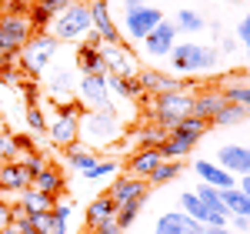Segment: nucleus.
Returning a JSON list of instances; mask_svg holds the SVG:
<instances>
[{"mask_svg":"<svg viewBox=\"0 0 250 234\" xmlns=\"http://www.w3.org/2000/svg\"><path fill=\"white\" fill-rule=\"evenodd\" d=\"M30 187H34V191H43V194L54 197L60 187H63V174H60L57 167H43V171H40V174L30 181Z\"/></svg>","mask_w":250,"mask_h":234,"instance_id":"nucleus-29","label":"nucleus"},{"mask_svg":"<svg viewBox=\"0 0 250 234\" xmlns=\"http://www.w3.org/2000/svg\"><path fill=\"white\" fill-rule=\"evenodd\" d=\"M247 117H250L247 107H240V104H224V107L210 117V124H217V127H233V124H244Z\"/></svg>","mask_w":250,"mask_h":234,"instance_id":"nucleus-31","label":"nucleus"},{"mask_svg":"<svg viewBox=\"0 0 250 234\" xmlns=\"http://www.w3.org/2000/svg\"><path fill=\"white\" fill-rule=\"evenodd\" d=\"M80 131L87 134V144L100 147V144H114L124 131V124H120V114L114 107H100V111H87L80 117Z\"/></svg>","mask_w":250,"mask_h":234,"instance_id":"nucleus-3","label":"nucleus"},{"mask_svg":"<svg viewBox=\"0 0 250 234\" xmlns=\"http://www.w3.org/2000/svg\"><path fill=\"white\" fill-rule=\"evenodd\" d=\"M97 161H100V157L94 154V151H90V147H83V144H70V147H67V164H70V167H74V171H77V174H87V171H90V167H94Z\"/></svg>","mask_w":250,"mask_h":234,"instance_id":"nucleus-26","label":"nucleus"},{"mask_svg":"<svg viewBox=\"0 0 250 234\" xmlns=\"http://www.w3.org/2000/svg\"><path fill=\"white\" fill-rule=\"evenodd\" d=\"M237 191H244V194L250 197V174H244V177H237Z\"/></svg>","mask_w":250,"mask_h":234,"instance_id":"nucleus-48","label":"nucleus"},{"mask_svg":"<svg viewBox=\"0 0 250 234\" xmlns=\"http://www.w3.org/2000/svg\"><path fill=\"white\" fill-rule=\"evenodd\" d=\"M80 117H83V111L77 104H63L54 114V120H47V134L57 147H70L80 140Z\"/></svg>","mask_w":250,"mask_h":234,"instance_id":"nucleus-7","label":"nucleus"},{"mask_svg":"<svg viewBox=\"0 0 250 234\" xmlns=\"http://www.w3.org/2000/svg\"><path fill=\"white\" fill-rule=\"evenodd\" d=\"M180 211H184V214H190L193 221H200L204 228H207V224H213L210 211H207V208L200 204V197L193 194V191H184V194H180Z\"/></svg>","mask_w":250,"mask_h":234,"instance_id":"nucleus-30","label":"nucleus"},{"mask_svg":"<svg viewBox=\"0 0 250 234\" xmlns=\"http://www.w3.org/2000/svg\"><path fill=\"white\" fill-rule=\"evenodd\" d=\"M230 221L237 231H250V217H230Z\"/></svg>","mask_w":250,"mask_h":234,"instance_id":"nucleus-49","label":"nucleus"},{"mask_svg":"<svg viewBox=\"0 0 250 234\" xmlns=\"http://www.w3.org/2000/svg\"><path fill=\"white\" fill-rule=\"evenodd\" d=\"M80 3H94V0H80Z\"/></svg>","mask_w":250,"mask_h":234,"instance_id":"nucleus-52","label":"nucleus"},{"mask_svg":"<svg viewBox=\"0 0 250 234\" xmlns=\"http://www.w3.org/2000/svg\"><path fill=\"white\" fill-rule=\"evenodd\" d=\"M193 107V94L190 91H170V94H157L154 97V120L164 134H170L180 124V117H187Z\"/></svg>","mask_w":250,"mask_h":234,"instance_id":"nucleus-4","label":"nucleus"},{"mask_svg":"<svg viewBox=\"0 0 250 234\" xmlns=\"http://www.w3.org/2000/svg\"><path fill=\"white\" fill-rule=\"evenodd\" d=\"M220 50L224 54H237V37H224L220 40Z\"/></svg>","mask_w":250,"mask_h":234,"instance_id":"nucleus-47","label":"nucleus"},{"mask_svg":"<svg viewBox=\"0 0 250 234\" xmlns=\"http://www.w3.org/2000/svg\"><path fill=\"white\" fill-rule=\"evenodd\" d=\"M54 224H50V234H67V224H70V204H57L54 211Z\"/></svg>","mask_w":250,"mask_h":234,"instance_id":"nucleus-36","label":"nucleus"},{"mask_svg":"<svg viewBox=\"0 0 250 234\" xmlns=\"http://www.w3.org/2000/svg\"><path fill=\"white\" fill-rule=\"evenodd\" d=\"M107 87H110V94H117L124 100L144 97V87L137 84V77H114V74H107Z\"/></svg>","mask_w":250,"mask_h":234,"instance_id":"nucleus-27","label":"nucleus"},{"mask_svg":"<svg viewBox=\"0 0 250 234\" xmlns=\"http://www.w3.org/2000/svg\"><path fill=\"white\" fill-rule=\"evenodd\" d=\"M34 3H43V0H34Z\"/></svg>","mask_w":250,"mask_h":234,"instance_id":"nucleus-53","label":"nucleus"},{"mask_svg":"<svg viewBox=\"0 0 250 234\" xmlns=\"http://www.w3.org/2000/svg\"><path fill=\"white\" fill-rule=\"evenodd\" d=\"M204 234H230L227 228H204Z\"/></svg>","mask_w":250,"mask_h":234,"instance_id":"nucleus-51","label":"nucleus"},{"mask_svg":"<svg viewBox=\"0 0 250 234\" xmlns=\"http://www.w3.org/2000/svg\"><path fill=\"white\" fill-rule=\"evenodd\" d=\"M227 100L220 97V91H197L193 94V107H190V114H197V117H204V120H210L220 107H224Z\"/></svg>","mask_w":250,"mask_h":234,"instance_id":"nucleus-23","label":"nucleus"},{"mask_svg":"<svg viewBox=\"0 0 250 234\" xmlns=\"http://www.w3.org/2000/svg\"><path fill=\"white\" fill-rule=\"evenodd\" d=\"M217 164L233 177L250 174V147H244V144H227V147L217 151Z\"/></svg>","mask_w":250,"mask_h":234,"instance_id":"nucleus-15","label":"nucleus"},{"mask_svg":"<svg viewBox=\"0 0 250 234\" xmlns=\"http://www.w3.org/2000/svg\"><path fill=\"white\" fill-rule=\"evenodd\" d=\"M20 211H23V214H43V211H54V197L43 194V191L27 187V191L20 194Z\"/></svg>","mask_w":250,"mask_h":234,"instance_id":"nucleus-25","label":"nucleus"},{"mask_svg":"<svg viewBox=\"0 0 250 234\" xmlns=\"http://www.w3.org/2000/svg\"><path fill=\"white\" fill-rule=\"evenodd\" d=\"M137 84L150 94H170V91H187V80L173 77V74H160V70H140Z\"/></svg>","mask_w":250,"mask_h":234,"instance_id":"nucleus-17","label":"nucleus"},{"mask_svg":"<svg viewBox=\"0 0 250 234\" xmlns=\"http://www.w3.org/2000/svg\"><path fill=\"white\" fill-rule=\"evenodd\" d=\"M173 27H177V34H200L207 23H204V17L197 14V10H190V7H184L177 17H173Z\"/></svg>","mask_w":250,"mask_h":234,"instance_id":"nucleus-32","label":"nucleus"},{"mask_svg":"<svg viewBox=\"0 0 250 234\" xmlns=\"http://www.w3.org/2000/svg\"><path fill=\"white\" fill-rule=\"evenodd\" d=\"M97 234H124V228L117 224V221H107V224H100V228H94Z\"/></svg>","mask_w":250,"mask_h":234,"instance_id":"nucleus-45","label":"nucleus"},{"mask_svg":"<svg viewBox=\"0 0 250 234\" xmlns=\"http://www.w3.org/2000/svg\"><path fill=\"white\" fill-rule=\"evenodd\" d=\"M74 67H77L80 77H83V74H107V70H104V57H100V50H97L94 44H87V40L77 47Z\"/></svg>","mask_w":250,"mask_h":234,"instance_id":"nucleus-22","label":"nucleus"},{"mask_svg":"<svg viewBox=\"0 0 250 234\" xmlns=\"http://www.w3.org/2000/svg\"><path fill=\"white\" fill-rule=\"evenodd\" d=\"M220 201H224V208H227V214L230 217H247L250 211V197L244 191H237V187H227V191H220Z\"/></svg>","mask_w":250,"mask_h":234,"instance_id":"nucleus-28","label":"nucleus"},{"mask_svg":"<svg viewBox=\"0 0 250 234\" xmlns=\"http://www.w3.org/2000/svg\"><path fill=\"white\" fill-rule=\"evenodd\" d=\"M114 217H117V204L107 194H100V197L90 201V208H87V221H90V228H100V224H107V221H114Z\"/></svg>","mask_w":250,"mask_h":234,"instance_id":"nucleus-24","label":"nucleus"},{"mask_svg":"<svg viewBox=\"0 0 250 234\" xmlns=\"http://www.w3.org/2000/svg\"><path fill=\"white\" fill-rule=\"evenodd\" d=\"M197 140H200V137L184 134V131H170V134L160 140V147H157V151H160L164 161H184V157L197 147Z\"/></svg>","mask_w":250,"mask_h":234,"instance_id":"nucleus-16","label":"nucleus"},{"mask_svg":"<svg viewBox=\"0 0 250 234\" xmlns=\"http://www.w3.org/2000/svg\"><path fill=\"white\" fill-rule=\"evenodd\" d=\"M144 201H147V194H140V197H134L130 204L117 208V217H114V221L120 224V228H130V224L137 221V214H140V208H144Z\"/></svg>","mask_w":250,"mask_h":234,"instance_id":"nucleus-34","label":"nucleus"},{"mask_svg":"<svg viewBox=\"0 0 250 234\" xmlns=\"http://www.w3.org/2000/svg\"><path fill=\"white\" fill-rule=\"evenodd\" d=\"M177 37H180V34H177L173 20H160L140 44H144V54H147V57H170V50L177 47Z\"/></svg>","mask_w":250,"mask_h":234,"instance_id":"nucleus-11","label":"nucleus"},{"mask_svg":"<svg viewBox=\"0 0 250 234\" xmlns=\"http://www.w3.org/2000/svg\"><path fill=\"white\" fill-rule=\"evenodd\" d=\"M20 164L27 167V174H30V181H34V177H37L40 171H43V167H50V164H47V161H43L40 154H34V151H30L27 157H20Z\"/></svg>","mask_w":250,"mask_h":234,"instance_id":"nucleus-41","label":"nucleus"},{"mask_svg":"<svg viewBox=\"0 0 250 234\" xmlns=\"http://www.w3.org/2000/svg\"><path fill=\"white\" fill-rule=\"evenodd\" d=\"M173 131H184V134L204 137L207 131H210V120H204V117H197V114H187V117H180V124H177Z\"/></svg>","mask_w":250,"mask_h":234,"instance_id":"nucleus-35","label":"nucleus"},{"mask_svg":"<svg viewBox=\"0 0 250 234\" xmlns=\"http://www.w3.org/2000/svg\"><path fill=\"white\" fill-rule=\"evenodd\" d=\"M170 67L177 74H210L220 64V54L217 47H207V44H197V40H177V47L170 50Z\"/></svg>","mask_w":250,"mask_h":234,"instance_id":"nucleus-2","label":"nucleus"},{"mask_svg":"<svg viewBox=\"0 0 250 234\" xmlns=\"http://www.w3.org/2000/svg\"><path fill=\"white\" fill-rule=\"evenodd\" d=\"M237 44L250 47V14H247L244 20H240V27H237Z\"/></svg>","mask_w":250,"mask_h":234,"instance_id":"nucleus-43","label":"nucleus"},{"mask_svg":"<svg viewBox=\"0 0 250 234\" xmlns=\"http://www.w3.org/2000/svg\"><path fill=\"white\" fill-rule=\"evenodd\" d=\"M17 157V137L0 131V161H14Z\"/></svg>","mask_w":250,"mask_h":234,"instance_id":"nucleus-40","label":"nucleus"},{"mask_svg":"<svg viewBox=\"0 0 250 234\" xmlns=\"http://www.w3.org/2000/svg\"><path fill=\"white\" fill-rule=\"evenodd\" d=\"M164 131L160 127H147V131H140L137 134V140H140V147H160V140H164Z\"/></svg>","mask_w":250,"mask_h":234,"instance_id":"nucleus-42","label":"nucleus"},{"mask_svg":"<svg viewBox=\"0 0 250 234\" xmlns=\"http://www.w3.org/2000/svg\"><path fill=\"white\" fill-rule=\"evenodd\" d=\"M70 3H74V0H43V7L50 10V17H57V14H63V10H67Z\"/></svg>","mask_w":250,"mask_h":234,"instance_id":"nucleus-44","label":"nucleus"},{"mask_svg":"<svg viewBox=\"0 0 250 234\" xmlns=\"http://www.w3.org/2000/svg\"><path fill=\"white\" fill-rule=\"evenodd\" d=\"M27 224L34 234H50V224H54V214L43 211V214H27Z\"/></svg>","mask_w":250,"mask_h":234,"instance_id":"nucleus-38","label":"nucleus"},{"mask_svg":"<svg viewBox=\"0 0 250 234\" xmlns=\"http://www.w3.org/2000/svg\"><path fill=\"white\" fill-rule=\"evenodd\" d=\"M23 120H27V127H30V131H37V134H43V131H47V117H43V107H27Z\"/></svg>","mask_w":250,"mask_h":234,"instance_id":"nucleus-39","label":"nucleus"},{"mask_svg":"<svg viewBox=\"0 0 250 234\" xmlns=\"http://www.w3.org/2000/svg\"><path fill=\"white\" fill-rule=\"evenodd\" d=\"M247 217H250V211H247Z\"/></svg>","mask_w":250,"mask_h":234,"instance_id":"nucleus-54","label":"nucleus"},{"mask_svg":"<svg viewBox=\"0 0 250 234\" xmlns=\"http://www.w3.org/2000/svg\"><path fill=\"white\" fill-rule=\"evenodd\" d=\"M193 171L200 177V184H210L213 191H227V187H237V177L227 174L220 164H213V161H197L193 164Z\"/></svg>","mask_w":250,"mask_h":234,"instance_id":"nucleus-19","label":"nucleus"},{"mask_svg":"<svg viewBox=\"0 0 250 234\" xmlns=\"http://www.w3.org/2000/svg\"><path fill=\"white\" fill-rule=\"evenodd\" d=\"M180 174H184V164H180V161H160L147 181H154V184H170V181H177Z\"/></svg>","mask_w":250,"mask_h":234,"instance_id":"nucleus-33","label":"nucleus"},{"mask_svg":"<svg viewBox=\"0 0 250 234\" xmlns=\"http://www.w3.org/2000/svg\"><path fill=\"white\" fill-rule=\"evenodd\" d=\"M30 187V174L20 161H3L0 164V191H10V194H23Z\"/></svg>","mask_w":250,"mask_h":234,"instance_id":"nucleus-18","label":"nucleus"},{"mask_svg":"<svg viewBox=\"0 0 250 234\" xmlns=\"http://www.w3.org/2000/svg\"><path fill=\"white\" fill-rule=\"evenodd\" d=\"M140 194H147V187H144V181L140 177H117L114 184H110V201H114L117 208H124V204H130L134 197H140Z\"/></svg>","mask_w":250,"mask_h":234,"instance_id":"nucleus-21","label":"nucleus"},{"mask_svg":"<svg viewBox=\"0 0 250 234\" xmlns=\"http://www.w3.org/2000/svg\"><path fill=\"white\" fill-rule=\"evenodd\" d=\"M97 50H100V57H104V70L107 74H114V77H137L140 74V67H137V60L134 54L124 47V44H97Z\"/></svg>","mask_w":250,"mask_h":234,"instance_id":"nucleus-10","label":"nucleus"},{"mask_svg":"<svg viewBox=\"0 0 250 234\" xmlns=\"http://www.w3.org/2000/svg\"><path fill=\"white\" fill-rule=\"evenodd\" d=\"M50 37L57 40V44H83V40L94 34V23H90V7L87 3H80V0H74L63 14H57V17L50 20Z\"/></svg>","mask_w":250,"mask_h":234,"instance_id":"nucleus-1","label":"nucleus"},{"mask_svg":"<svg viewBox=\"0 0 250 234\" xmlns=\"http://www.w3.org/2000/svg\"><path fill=\"white\" fill-rule=\"evenodd\" d=\"M154 234H204V224L184 211H167V214L157 217Z\"/></svg>","mask_w":250,"mask_h":234,"instance_id":"nucleus-14","label":"nucleus"},{"mask_svg":"<svg viewBox=\"0 0 250 234\" xmlns=\"http://www.w3.org/2000/svg\"><path fill=\"white\" fill-rule=\"evenodd\" d=\"M77 100L87 104L90 111H100V107H114L110 104V87H107V74H83L77 77Z\"/></svg>","mask_w":250,"mask_h":234,"instance_id":"nucleus-9","label":"nucleus"},{"mask_svg":"<svg viewBox=\"0 0 250 234\" xmlns=\"http://www.w3.org/2000/svg\"><path fill=\"white\" fill-rule=\"evenodd\" d=\"M114 174H117V164H114V161H97L83 177H87V181H104V177H114Z\"/></svg>","mask_w":250,"mask_h":234,"instance_id":"nucleus-37","label":"nucleus"},{"mask_svg":"<svg viewBox=\"0 0 250 234\" xmlns=\"http://www.w3.org/2000/svg\"><path fill=\"white\" fill-rule=\"evenodd\" d=\"M30 20L27 14H3L0 17V57H14L23 50V44L30 40Z\"/></svg>","mask_w":250,"mask_h":234,"instance_id":"nucleus-6","label":"nucleus"},{"mask_svg":"<svg viewBox=\"0 0 250 234\" xmlns=\"http://www.w3.org/2000/svg\"><path fill=\"white\" fill-rule=\"evenodd\" d=\"M160 20H164V14H160L157 7H150V3L130 7V10H124V30H120V34H124L127 40H137V44H140Z\"/></svg>","mask_w":250,"mask_h":234,"instance_id":"nucleus-8","label":"nucleus"},{"mask_svg":"<svg viewBox=\"0 0 250 234\" xmlns=\"http://www.w3.org/2000/svg\"><path fill=\"white\" fill-rule=\"evenodd\" d=\"M120 3H124V10H130V7H144L147 0H120Z\"/></svg>","mask_w":250,"mask_h":234,"instance_id":"nucleus-50","label":"nucleus"},{"mask_svg":"<svg viewBox=\"0 0 250 234\" xmlns=\"http://www.w3.org/2000/svg\"><path fill=\"white\" fill-rule=\"evenodd\" d=\"M160 161H164V157H160V151H157V147H140V151H134V154H130V161H127V174L144 181V177L154 174V167L160 164Z\"/></svg>","mask_w":250,"mask_h":234,"instance_id":"nucleus-20","label":"nucleus"},{"mask_svg":"<svg viewBox=\"0 0 250 234\" xmlns=\"http://www.w3.org/2000/svg\"><path fill=\"white\" fill-rule=\"evenodd\" d=\"M57 54H60V44L50 34H30V40L20 50V64H23L27 74H43L57 60Z\"/></svg>","mask_w":250,"mask_h":234,"instance_id":"nucleus-5","label":"nucleus"},{"mask_svg":"<svg viewBox=\"0 0 250 234\" xmlns=\"http://www.w3.org/2000/svg\"><path fill=\"white\" fill-rule=\"evenodd\" d=\"M10 221H14V211H10V208H7V204L0 201V231H3V228H7Z\"/></svg>","mask_w":250,"mask_h":234,"instance_id":"nucleus-46","label":"nucleus"},{"mask_svg":"<svg viewBox=\"0 0 250 234\" xmlns=\"http://www.w3.org/2000/svg\"><path fill=\"white\" fill-rule=\"evenodd\" d=\"M47 70H50L47 91H50L57 100H67L74 91H77V67H74V64H60V60H54Z\"/></svg>","mask_w":250,"mask_h":234,"instance_id":"nucleus-13","label":"nucleus"},{"mask_svg":"<svg viewBox=\"0 0 250 234\" xmlns=\"http://www.w3.org/2000/svg\"><path fill=\"white\" fill-rule=\"evenodd\" d=\"M90 7V23H94V34L104 44H124V34H120V27L114 23V17H110V3L107 0H94V3H87Z\"/></svg>","mask_w":250,"mask_h":234,"instance_id":"nucleus-12","label":"nucleus"}]
</instances>
